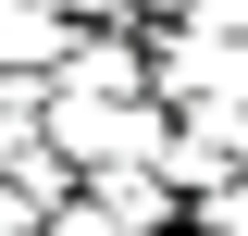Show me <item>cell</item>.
Instances as JSON below:
<instances>
[{
    "instance_id": "1",
    "label": "cell",
    "mask_w": 248,
    "mask_h": 236,
    "mask_svg": "<svg viewBox=\"0 0 248 236\" xmlns=\"http://www.w3.org/2000/svg\"><path fill=\"white\" fill-rule=\"evenodd\" d=\"M13 137H25V87H13V100H0V162H13Z\"/></svg>"
}]
</instances>
